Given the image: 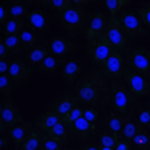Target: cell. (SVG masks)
Segmentation results:
<instances>
[{
	"instance_id": "1",
	"label": "cell",
	"mask_w": 150,
	"mask_h": 150,
	"mask_svg": "<svg viewBox=\"0 0 150 150\" xmlns=\"http://www.w3.org/2000/svg\"><path fill=\"white\" fill-rule=\"evenodd\" d=\"M74 93L80 103L96 109H103L111 101V84L104 71L90 70L76 82Z\"/></svg>"
},
{
	"instance_id": "2",
	"label": "cell",
	"mask_w": 150,
	"mask_h": 150,
	"mask_svg": "<svg viewBox=\"0 0 150 150\" xmlns=\"http://www.w3.org/2000/svg\"><path fill=\"white\" fill-rule=\"evenodd\" d=\"M136 101V96L129 91V88L120 80H112L111 83V104L116 112L127 116L129 108Z\"/></svg>"
},
{
	"instance_id": "3",
	"label": "cell",
	"mask_w": 150,
	"mask_h": 150,
	"mask_svg": "<svg viewBox=\"0 0 150 150\" xmlns=\"http://www.w3.org/2000/svg\"><path fill=\"white\" fill-rule=\"evenodd\" d=\"M57 17L61 26L65 30L70 32V33H75V32L80 30L84 26V23L88 18V12L84 8L75 7L74 5L70 9L65 11L62 13H58Z\"/></svg>"
},
{
	"instance_id": "4",
	"label": "cell",
	"mask_w": 150,
	"mask_h": 150,
	"mask_svg": "<svg viewBox=\"0 0 150 150\" xmlns=\"http://www.w3.org/2000/svg\"><path fill=\"white\" fill-rule=\"evenodd\" d=\"M119 18L128 38L134 40L148 34V30L144 28V23L133 11H122L119 15Z\"/></svg>"
},
{
	"instance_id": "5",
	"label": "cell",
	"mask_w": 150,
	"mask_h": 150,
	"mask_svg": "<svg viewBox=\"0 0 150 150\" xmlns=\"http://www.w3.org/2000/svg\"><path fill=\"white\" fill-rule=\"evenodd\" d=\"M112 52H113V46L105 34L88 42V55L95 65L103 66Z\"/></svg>"
},
{
	"instance_id": "6",
	"label": "cell",
	"mask_w": 150,
	"mask_h": 150,
	"mask_svg": "<svg viewBox=\"0 0 150 150\" xmlns=\"http://www.w3.org/2000/svg\"><path fill=\"white\" fill-rule=\"evenodd\" d=\"M122 78H124L125 83L128 84L129 91L134 96L144 98V96L150 95V82L144 75L134 71L133 69L128 67V69H125Z\"/></svg>"
},
{
	"instance_id": "7",
	"label": "cell",
	"mask_w": 150,
	"mask_h": 150,
	"mask_svg": "<svg viewBox=\"0 0 150 150\" xmlns=\"http://www.w3.org/2000/svg\"><path fill=\"white\" fill-rule=\"evenodd\" d=\"M129 66L145 78L150 76V50L142 46L132 49L129 53Z\"/></svg>"
},
{
	"instance_id": "8",
	"label": "cell",
	"mask_w": 150,
	"mask_h": 150,
	"mask_svg": "<svg viewBox=\"0 0 150 150\" xmlns=\"http://www.w3.org/2000/svg\"><path fill=\"white\" fill-rule=\"evenodd\" d=\"M105 36L112 44L113 49L122 50L125 47V45H127V34H125L124 28H122L121 23H120L119 16H109Z\"/></svg>"
},
{
	"instance_id": "9",
	"label": "cell",
	"mask_w": 150,
	"mask_h": 150,
	"mask_svg": "<svg viewBox=\"0 0 150 150\" xmlns=\"http://www.w3.org/2000/svg\"><path fill=\"white\" fill-rule=\"evenodd\" d=\"M0 119L5 122L7 128H9V129L25 122L12 99H7L3 101L1 109H0Z\"/></svg>"
},
{
	"instance_id": "10",
	"label": "cell",
	"mask_w": 150,
	"mask_h": 150,
	"mask_svg": "<svg viewBox=\"0 0 150 150\" xmlns=\"http://www.w3.org/2000/svg\"><path fill=\"white\" fill-rule=\"evenodd\" d=\"M104 73L108 78L111 79H119L124 75V58H122L120 50L113 49V52L111 53V55L108 57V59L105 61V63L103 65Z\"/></svg>"
},
{
	"instance_id": "11",
	"label": "cell",
	"mask_w": 150,
	"mask_h": 150,
	"mask_svg": "<svg viewBox=\"0 0 150 150\" xmlns=\"http://www.w3.org/2000/svg\"><path fill=\"white\" fill-rule=\"evenodd\" d=\"M107 26H108V18H107L105 12H103V11L95 12L92 15L91 23L87 28V33H86L88 41H92V40L104 36L107 30Z\"/></svg>"
},
{
	"instance_id": "12",
	"label": "cell",
	"mask_w": 150,
	"mask_h": 150,
	"mask_svg": "<svg viewBox=\"0 0 150 150\" xmlns=\"http://www.w3.org/2000/svg\"><path fill=\"white\" fill-rule=\"evenodd\" d=\"M144 132H145V129L140 124L136 113L133 111L128 112L127 116H124V125H122V129H121L122 140L133 141L136 137H138Z\"/></svg>"
},
{
	"instance_id": "13",
	"label": "cell",
	"mask_w": 150,
	"mask_h": 150,
	"mask_svg": "<svg viewBox=\"0 0 150 150\" xmlns=\"http://www.w3.org/2000/svg\"><path fill=\"white\" fill-rule=\"evenodd\" d=\"M79 104L82 103H80V100L78 99V96L75 93H65L61 98H58L54 103L50 104L49 111H53L59 117H62L67 112H70L71 109H74L75 107H79Z\"/></svg>"
},
{
	"instance_id": "14",
	"label": "cell",
	"mask_w": 150,
	"mask_h": 150,
	"mask_svg": "<svg viewBox=\"0 0 150 150\" xmlns=\"http://www.w3.org/2000/svg\"><path fill=\"white\" fill-rule=\"evenodd\" d=\"M33 69L30 66H28L23 59H13L11 62V69H9V75L12 78V80H15L16 83H23L25 80H28V78L30 76Z\"/></svg>"
},
{
	"instance_id": "15",
	"label": "cell",
	"mask_w": 150,
	"mask_h": 150,
	"mask_svg": "<svg viewBox=\"0 0 150 150\" xmlns=\"http://www.w3.org/2000/svg\"><path fill=\"white\" fill-rule=\"evenodd\" d=\"M70 130V136L78 140H86L88 138L93 132L96 130V124H92L88 120H86L84 117L79 119L71 128H69Z\"/></svg>"
},
{
	"instance_id": "16",
	"label": "cell",
	"mask_w": 150,
	"mask_h": 150,
	"mask_svg": "<svg viewBox=\"0 0 150 150\" xmlns=\"http://www.w3.org/2000/svg\"><path fill=\"white\" fill-rule=\"evenodd\" d=\"M26 21H28L29 29L33 32H38V33L45 32L47 29V25H49L46 12L41 9H34L32 12H29Z\"/></svg>"
},
{
	"instance_id": "17",
	"label": "cell",
	"mask_w": 150,
	"mask_h": 150,
	"mask_svg": "<svg viewBox=\"0 0 150 150\" xmlns=\"http://www.w3.org/2000/svg\"><path fill=\"white\" fill-rule=\"evenodd\" d=\"M50 49L55 55H58L59 58L66 57L67 54L75 52V45L74 42H71L70 40L63 38V37H54L50 41Z\"/></svg>"
},
{
	"instance_id": "18",
	"label": "cell",
	"mask_w": 150,
	"mask_h": 150,
	"mask_svg": "<svg viewBox=\"0 0 150 150\" xmlns=\"http://www.w3.org/2000/svg\"><path fill=\"white\" fill-rule=\"evenodd\" d=\"M59 121H61V117L57 113H54L53 111H46L36 120V125L40 132L45 134L49 130H52Z\"/></svg>"
},
{
	"instance_id": "19",
	"label": "cell",
	"mask_w": 150,
	"mask_h": 150,
	"mask_svg": "<svg viewBox=\"0 0 150 150\" xmlns=\"http://www.w3.org/2000/svg\"><path fill=\"white\" fill-rule=\"evenodd\" d=\"M32 128H33V124L32 122H23V124L17 125L15 128H11L8 134H9V138L13 141L16 146H20L24 144V141L26 140V137L29 136V133L32 132Z\"/></svg>"
},
{
	"instance_id": "20",
	"label": "cell",
	"mask_w": 150,
	"mask_h": 150,
	"mask_svg": "<svg viewBox=\"0 0 150 150\" xmlns=\"http://www.w3.org/2000/svg\"><path fill=\"white\" fill-rule=\"evenodd\" d=\"M103 124L108 128V130L120 133L122 129V125H124V116L117 113V112L108 111L105 112V115L103 117Z\"/></svg>"
},
{
	"instance_id": "21",
	"label": "cell",
	"mask_w": 150,
	"mask_h": 150,
	"mask_svg": "<svg viewBox=\"0 0 150 150\" xmlns=\"http://www.w3.org/2000/svg\"><path fill=\"white\" fill-rule=\"evenodd\" d=\"M82 63L78 62L75 59H71L66 63V66L63 67L62 70V75L69 83H74L75 80L79 78V75L82 74Z\"/></svg>"
},
{
	"instance_id": "22",
	"label": "cell",
	"mask_w": 150,
	"mask_h": 150,
	"mask_svg": "<svg viewBox=\"0 0 150 150\" xmlns=\"http://www.w3.org/2000/svg\"><path fill=\"white\" fill-rule=\"evenodd\" d=\"M50 53H53L50 47L36 46L34 49H32V50L28 52V54H26V59H28L30 63H37V65H40L42 61H45L46 58L50 57Z\"/></svg>"
},
{
	"instance_id": "23",
	"label": "cell",
	"mask_w": 150,
	"mask_h": 150,
	"mask_svg": "<svg viewBox=\"0 0 150 150\" xmlns=\"http://www.w3.org/2000/svg\"><path fill=\"white\" fill-rule=\"evenodd\" d=\"M45 134H46L47 137H52V138H54V140H58V141H61V142L67 145L70 130H69V128L66 127L62 121H59L52 130H49V132L45 133Z\"/></svg>"
},
{
	"instance_id": "24",
	"label": "cell",
	"mask_w": 150,
	"mask_h": 150,
	"mask_svg": "<svg viewBox=\"0 0 150 150\" xmlns=\"http://www.w3.org/2000/svg\"><path fill=\"white\" fill-rule=\"evenodd\" d=\"M42 144V136L37 130H32L24 144L21 145L23 150H40Z\"/></svg>"
},
{
	"instance_id": "25",
	"label": "cell",
	"mask_w": 150,
	"mask_h": 150,
	"mask_svg": "<svg viewBox=\"0 0 150 150\" xmlns=\"http://www.w3.org/2000/svg\"><path fill=\"white\" fill-rule=\"evenodd\" d=\"M62 63V59L61 58H55L50 55L49 58H46L45 61H42L41 63L37 67V71L40 74H49V73H54L58 69V66Z\"/></svg>"
},
{
	"instance_id": "26",
	"label": "cell",
	"mask_w": 150,
	"mask_h": 150,
	"mask_svg": "<svg viewBox=\"0 0 150 150\" xmlns=\"http://www.w3.org/2000/svg\"><path fill=\"white\" fill-rule=\"evenodd\" d=\"M41 4L46 5V8L55 9L58 13H62L74 7L73 0H42Z\"/></svg>"
},
{
	"instance_id": "27",
	"label": "cell",
	"mask_w": 150,
	"mask_h": 150,
	"mask_svg": "<svg viewBox=\"0 0 150 150\" xmlns=\"http://www.w3.org/2000/svg\"><path fill=\"white\" fill-rule=\"evenodd\" d=\"M5 36H20L24 32V21L18 18H11L3 29Z\"/></svg>"
},
{
	"instance_id": "28",
	"label": "cell",
	"mask_w": 150,
	"mask_h": 150,
	"mask_svg": "<svg viewBox=\"0 0 150 150\" xmlns=\"http://www.w3.org/2000/svg\"><path fill=\"white\" fill-rule=\"evenodd\" d=\"M83 115H84V109L80 108V107H75L74 109H71L70 112H67L65 116L61 117V121H62L67 128H71L78 120L82 119Z\"/></svg>"
},
{
	"instance_id": "29",
	"label": "cell",
	"mask_w": 150,
	"mask_h": 150,
	"mask_svg": "<svg viewBox=\"0 0 150 150\" xmlns=\"http://www.w3.org/2000/svg\"><path fill=\"white\" fill-rule=\"evenodd\" d=\"M9 15L13 18L23 20V17H28V15H29L28 7L23 1H12L11 3V8H9Z\"/></svg>"
},
{
	"instance_id": "30",
	"label": "cell",
	"mask_w": 150,
	"mask_h": 150,
	"mask_svg": "<svg viewBox=\"0 0 150 150\" xmlns=\"http://www.w3.org/2000/svg\"><path fill=\"white\" fill-rule=\"evenodd\" d=\"M120 137L119 133L112 132V130H104L100 134V145L107 146V148H116V145L119 144Z\"/></svg>"
},
{
	"instance_id": "31",
	"label": "cell",
	"mask_w": 150,
	"mask_h": 150,
	"mask_svg": "<svg viewBox=\"0 0 150 150\" xmlns=\"http://www.w3.org/2000/svg\"><path fill=\"white\" fill-rule=\"evenodd\" d=\"M129 4L130 0H105L104 1V5L107 7L111 16H119V12H121Z\"/></svg>"
},
{
	"instance_id": "32",
	"label": "cell",
	"mask_w": 150,
	"mask_h": 150,
	"mask_svg": "<svg viewBox=\"0 0 150 150\" xmlns=\"http://www.w3.org/2000/svg\"><path fill=\"white\" fill-rule=\"evenodd\" d=\"M3 41H4L8 53H11V54H17V53L21 52L23 44H21L20 36H5L4 38H3Z\"/></svg>"
},
{
	"instance_id": "33",
	"label": "cell",
	"mask_w": 150,
	"mask_h": 150,
	"mask_svg": "<svg viewBox=\"0 0 150 150\" xmlns=\"http://www.w3.org/2000/svg\"><path fill=\"white\" fill-rule=\"evenodd\" d=\"M66 148V144L54 140L52 137H47L46 134H42V144L41 150H62Z\"/></svg>"
},
{
	"instance_id": "34",
	"label": "cell",
	"mask_w": 150,
	"mask_h": 150,
	"mask_svg": "<svg viewBox=\"0 0 150 150\" xmlns=\"http://www.w3.org/2000/svg\"><path fill=\"white\" fill-rule=\"evenodd\" d=\"M133 146H134V150H149L150 149V136L148 134L146 130L133 140Z\"/></svg>"
},
{
	"instance_id": "35",
	"label": "cell",
	"mask_w": 150,
	"mask_h": 150,
	"mask_svg": "<svg viewBox=\"0 0 150 150\" xmlns=\"http://www.w3.org/2000/svg\"><path fill=\"white\" fill-rule=\"evenodd\" d=\"M20 38H21L23 47H25V49H30V50L36 47L37 36L34 33H32V32H29V30H24V32H21Z\"/></svg>"
},
{
	"instance_id": "36",
	"label": "cell",
	"mask_w": 150,
	"mask_h": 150,
	"mask_svg": "<svg viewBox=\"0 0 150 150\" xmlns=\"http://www.w3.org/2000/svg\"><path fill=\"white\" fill-rule=\"evenodd\" d=\"M0 91L4 95H11L13 92L12 78L9 75H0Z\"/></svg>"
},
{
	"instance_id": "37",
	"label": "cell",
	"mask_w": 150,
	"mask_h": 150,
	"mask_svg": "<svg viewBox=\"0 0 150 150\" xmlns=\"http://www.w3.org/2000/svg\"><path fill=\"white\" fill-rule=\"evenodd\" d=\"M83 117H84L86 120H88L90 122H92V124H96V122L99 121V119H100V115H99V111L96 108L87 107V108L84 109V115H83Z\"/></svg>"
},
{
	"instance_id": "38",
	"label": "cell",
	"mask_w": 150,
	"mask_h": 150,
	"mask_svg": "<svg viewBox=\"0 0 150 150\" xmlns=\"http://www.w3.org/2000/svg\"><path fill=\"white\" fill-rule=\"evenodd\" d=\"M137 15L141 18V21L144 23V25L150 28V5H145V7L138 8Z\"/></svg>"
},
{
	"instance_id": "39",
	"label": "cell",
	"mask_w": 150,
	"mask_h": 150,
	"mask_svg": "<svg viewBox=\"0 0 150 150\" xmlns=\"http://www.w3.org/2000/svg\"><path fill=\"white\" fill-rule=\"evenodd\" d=\"M138 121L144 128L150 129V108H146L141 112L140 116H138Z\"/></svg>"
},
{
	"instance_id": "40",
	"label": "cell",
	"mask_w": 150,
	"mask_h": 150,
	"mask_svg": "<svg viewBox=\"0 0 150 150\" xmlns=\"http://www.w3.org/2000/svg\"><path fill=\"white\" fill-rule=\"evenodd\" d=\"M11 69V63L8 59H0V74L1 75H8Z\"/></svg>"
},
{
	"instance_id": "41",
	"label": "cell",
	"mask_w": 150,
	"mask_h": 150,
	"mask_svg": "<svg viewBox=\"0 0 150 150\" xmlns=\"http://www.w3.org/2000/svg\"><path fill=\"white\" fill-rule=\"evenodd\" d=\"M115 150H132V144L130 141H127V140H120L119 144L116 145Z\"/></svg>"
},
{
	"instance_id": "42",
	"label": "cell",
	"mask_w": 150,
	"mask_h": 150,
	"mask_svg": "<svg viewBox=\"0 0 150 150\" xmlns=\"http://www.w3.org/2000/svg\"><path fill=\"white\" fill-rule=\"evenodd\" d=\"M8 16H9V9L4 7V5H0V24H4L5 21H9L8 20Z\"/></svg>"
},
{
	"instance_id": "43",
	"label": "cell",
	"mask_w": 150,
	"mask_h": 150,
	"mask_svg": "<svg viewBox=\"0 0 150 150\" xmlns=\"http://www.w3.org/2000/svg\"><path fill=\"white\" fill-rule=\"evenodd\" d=\"M8 54H9V53H8L4 41H3V38H1L0 40V58H1V59H8Z\"/></svg>"
},
{
	"instance_id": "44",
	"label": "cell",
	"mask_w": 150,
	"mask_h": 150,
	"mask_svg": "<svg viewBox=\"0 0 150 150\" xmlns=\"http://www.w3.org/2000/svg\"><path fill=\"white\" fill-rule=\"evenodd\" d=\"M73 3H74L75 7H80V8L88 7V5L92 4V1H91V0H73Z\"/></svg>"
},
{
	"instance_id": "45",
	"label": "cell",
	"mask_w": 150,
	"mask_h": 150,
	"mask_svg": "<svg viewBox=\"0 0 150 150\" xmlns=\"http://www.w3.org/2000/svg\"><path fill=\"white\" fill-rule=\"evenodd\" d=\"M78 150H99V145H95V144H86V145L79 146Z\"/></svg>"
},
{
	"instance_id": "46",
	"label": "cell",
	"mask_w": 150,
	"mask_h": 150,
	"mask_svg": "<svg viewBox=\"0 0 150 150\" xmlns=\"http://www.w3.org/2000/svg\"><path fill=\"white\" fill-rule=\"evenodd\" d=\"M8 145V140L7 137H5L4 134H1V137H0V150H4V148Z\"/></svg>"
},
{
	"instance_id": "47",
	"label": "cell",
	"mask_w": 150,
	"mask_h": 150,
	"mask_svg": "<svg viewBox=\"0 0 150 150\" xmlns=\"http://www.w3.org/2000/svg\"><path fill=\"white\" fill-rule=\"evenodd\" d=\"M99 150H115V149H113V148H107V146L99 145Z\"/></svg>"
},
{
	"instance_id": "48",
	"label": "cell",
	"mask_w": 150,
	"mask_h": 150,
	"mask_svg": "<svg viewBox=\"0 0 150 150\" xmlns=\"http://www.w3.org/2000/svg\"><path fill=\"white\" fill-rule=\"evenodd\" d=\"M62 150H71L70 148H65V149H62Z\"/></svg>"
},
{
	"instance_id": "49",
	"label": "cell",
	"mask_w": 150,
	"mask_h": 150,
	"mask_svg": "<svg viewBox=\"0 0 150 150\" xmlns=\"http://www.w3.org/2000/svg\"><path fill=\"white\" fill-rule=\"evenodd\" d=\"M149 82H150V76H149Z\"/></svg>"
},
{
	"instance_id": "50",
	"label": "cell",
	"mask_w": 150,
	"mask_h": 150,
	"mask_svg": "<svg viewBox=\"0 0 150 150\" xmlns=\"http://www.w3.org/2000/svg\"><path fill=\"white\" fill-rule=\"evenodd\" d=\"M149 150H150V149H149Z\"/></svg>"
}]
</instances>
